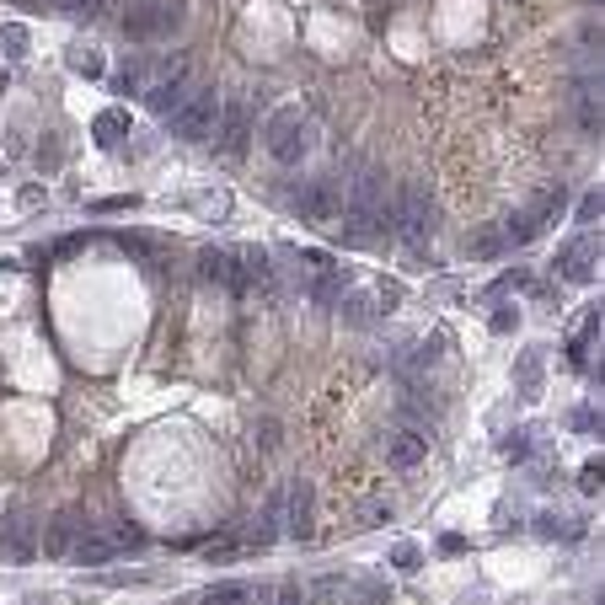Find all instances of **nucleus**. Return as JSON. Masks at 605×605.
<instances>
[{"instance_id": "4", "label": "nucleus", "mask_w": 605, "mask_h": 605, "mask_svg": "<svg viewBox=\"0 0 605 605\" xmlns=\"http://www.w3.org/2000/svg\"><path fill=\"white\" fill-rule=\"evenodd\" d=\"M188 59H156V76L145 81V107L150 113H161V118H172L177 107H183V97H188Z\"/></svg>"}, {"instance_id": "30", "label": "nucleus", "mask_w": 605, "mask_h": 605, "mask_svg": "<svg viewBox=\"0 0 605 605\" xmlns=\"http://www.w3.org/2000/svg\"><path fill=\"white\" fill-rule=\"evenodd\" d=\"M134 203H140L134 194H123V199H97V203H92V214H113V209H134Z\"/></svg>"}, {"instance_id": "23", "label": "nucleus", "mask_w": 605, "mask_h": 605, "mask_svg": "<svg viewBox=\"0 0 605 605\" xmlns=\"http://www.w3.org/2000/svg\"><path fill=\"white\" fill-rule=\"evenodd\" d=\"M0 54L5 59H27V27L22 22H5L0 27Z\"/></svg>"}, {"instance_id": "13", "label": "nucleus", "mask_w": 605, "mask_h": 605, "mask_svg": "<svg viewBox=\"0 0 605 605\" xmlns=\"http://www.w3.org/2000/svg\"><path fill=\"white\" fill-rule=\"evenodd\" d=\"M145 81H150V54H134V59H123V65L113 70V92H118V97H140Z\"/></svg>"}, {"instance_id": "26", "label": "nucleus", "mask_w": 605, "mask_h": 605, "mask_svg": "<svg viewBox=\"0 0 605 605\" xmlns=\"http://www.w3.org/2000/svg\"><path fill=\"white\" fill-rule=\"evenodd\" d=\"M600 209H605V199H600V188H595V194H584V199H579V209H573V220H579V225L590 230V225L600 220Z\"/></svg>"}, {"instance_id": "29", "label": "nucleus", "mask_w": 605, "mask_h": 605, "mask_svg": "<svg viewBox=\"0 0 605 605\" xmlns=\"http://www.w3.org/2000/svg\"><path fill=\"white\" fill-rule=\"evenodd\" d=\"M600 477H605L600 461H584V472H579V488H584V493H600Z\"/></svg>"}, {"instance_id": "11", "label": "nucleus", "mask_w": 605, "mask_h": 605, "mask_svg": "<svg viewBox=\"0 0 605 605\" xmlns=\"http://www.w3.org/2000/svg\"><path fill=\"white\" fill-rule=\"evenodd\" d=\"M423 456H429V434H423V429H397V434L386 439V461H392L397 472L423 466Z\"/></svg>"}, {"instance_id": "25", "label": "nucleus", "mask_w": 605, "mask_h": 605, "mask_svg": "<svg viewBox=\"0 0 605 605\" xmlns=\"http://www.w3.org/2000/svg\"><path fill=\"white\" fill-rule=\"evenodd\" d=\"M392 568H402V573H412V568H423V552H418L412 541H397V546H392Z\"/></svg>"}, {"instance_id": "16", "label": "nucleus", "mask_w": 605, "mask_h": 605, "mask_svg": "<svg viewBox=\"0 0 605 605\" xmlns=\"http://www.w3.org/2000/svg\"><path fill=\"white\" fill-rule=\"evenodd\" d=\"M199 274L209 284H236V252H225V247H203L199 252Z\"/></svg>"}, {"instance_id": "18", "label": "nucleus", "mask_w": 605, "mask_h": 605, "mask_svg": "<svg viewBox=\"0 0 605 605\" xmlns=\"http://www.w3.org/2000/svg\"><path fill=\"white\" fill-rule=\"evenodd\" d=\"M252 600L257 605H305V590L301 584H263V590H252Z\"/></svg>"}, {"instance_id": "10", "label": "nucleus", "mask_w": 605, "mask_h": 605, "mask_svg": "<svg viewBox=\"0 0 605 605\" xmlns=\"http://www.w3.org/2000/svg\"><path fill=\"white\" fill-rule=\"evenodd\" d=\"M81 530H86V519H81L76 509H59V514L49 519V536H43V552H49L54 563H65V557L76 552V541H81Z\"/></svg>"}, {"instance_id": "7", "label": "nucleus", "mask_w": 605, "mask_h": 605, "mask_svg": "<svg viewBox=\"0 0 605 605\" xmlns=\"http://www.w3.org/2000/svg\"><path fill=\"white\" fill-rule=\"evenodd\" d=\"M295 209H301V220H311V225H332V220H338V183H332V177L305 183Z\"/></svg>"}, {"instance_id": "35", "label": "nucleus", "mask_w": 605, "mask_h": 605, "mask_svg": "<svg viewBox=\"0 0 605 605\" xmlns=\"http://www.w3.org/2000/svg\"><path fill=\"white\" fill-rule=\"evenodd\" d=\"M519 284H525V274H519V268H514V274H504V279H499V284H493V295H504V290H519Z\"/></svg>"}, {"instance_id": "3", "label": "nucleus", "mask_w": 605, "mask_h": 605, "mask_svg": "<svg viewBox=\"0 0 605 605\" xmlns=\"http://www.w3.org/2000/svg\"><path fill=\"white\" fill-rule=\"evenodd\" d=\"M434 230V199L429 183H407L397 194V214H392V236H402L407 247H423V236Z\"/></svg>"}, {"instance_id": "8", "label": "nucleus", "mask_w": 605, "mask_h": 605, "mask_svg": "<svg viewBox=\"0 0 605 605\" xmlns=\"http://www.w3.org/2000/svg\"><path fill=\"white\" fill-rule=\"evenodd\" d=\"M0 546H5L11 563H32V552H38V519L27 509H16L5 519V530H0Z\"/></svg>"}, {"instance_id": "27", "label": "nucleus", "mask_w": 605, "mask_h": 605, "mask_svg": "<svg viewBox=\"0 0 605 605\" xmlns=\"http://www.w3.org/2000/svg\"><path fill=\"white\" fill-rule=\"evenodd\" d=\"M466 252H472V257H499V252H504V236H493V230H483L477 241H466Z\"/></svg>"}, {"instance_id": "17", "label": "nucleus", "mask_w": 605, "mask_h": 605, "mask_svg": "<svg viewBox=\"0 0 605 605\" xmlns=\"http://www.w3.org/2000/svg\"><path fill=\"white\" fill-rule=\"evenodd\" d=\"M514 375H519V397H541V354H519V365H514Z\"/></svg>"}, {"instance_id": "20", "label": "nucleus", "mask_w": 605, "mask_h": 605, "mask_svg": "<svg viewBox=\"0 0 605 605\" xmlns=\"http://www.w3.org/2000/svg\"><path fill=\"white\" fill-rule=\"evenodd\" d=\"M70 70H76V76H86V81H97L107 65H102L97 49H86V43H70Z\"/></svg>"}, {"instance_id": "14", "label": "nucleus", "mask_w": 605, "mask_h": 605, "mask_svg": "<svg viewBox=\"0 0 605 605\" xmlns=\"http://www.w3.org/2000/svg\"><path fill=\"white\" fill-rule=\"evenodd\" d=\"M123 134H129V113H123V107H102L97 123H92V140H97L102 150H118Z\"/></svg>"}, {"instance_id": "24", "label": "nucleus", "mask_w": 605, "mask_h": 605, "mask_svg": "<svg viewBox=\"0 0 605 605\" xmlns=\"http://www.w3.org/2000/svg\"><path fill=\"white\" fill-rule=\"evenodd\" d=\"M247 600H252L247 584H214V590H203V605H247Z\"/></svg>"}, {"instance_id": "12", "label": "nucleus", "mask_w": 605, "mask_h": 605, "mask_svg": "<svg viewBox=\"0 0 605 605\" xmlns=\"http://www.w3.org/2000/svg\"><path fill=\"white\" fill-rule=\"evenodd\" d=\"M311 514H316V493H311V483H295V488H290V525H284V530L305 541V536L316 530V519H311Z\"/></svg>"}, {"instance_id": "33", "label": "nucleus", "mask_w": 605, "mask_h": 605, "mask_svg": "<svg viewBox=\"0 0 605 605\" xmlns=\"http://www.w3.org/2000/svg\"><path fill=\"white\" fill-rule=\"evenodd\" d=\"M514 321H519V311H509V305L493 311V332H514Z\"/></svg>"}, {"instance_id": "34", "label": "nucleus", "mask_w": 605, "mask_h": 605, "mask_svg": "<svg viewBox=\"0 0 605 605\" xmlns=\"http://www.w3.org/2000/svg\"><path fill=\"white\" fill-rule=\"evenodd\" d=\"M381 519H392V509H386V504H370V509H359V525H381Z\"/></svg>"}, {"instance_id": "21", "label": "nucleus", "mask_w": 605, "mask_h": 605, "mask_svg": "<svg viewBox=\"0 0 605 605\" xmlns=\"http://www.w3.org/2000/svg\"><path fill=\"white\" fill-rule=\"evenodd\" d=\"M536 230H541V220L536 214H514L504 225V247H530L536 241Z\"/></svg>"}, {"instance_id": "22", "label": "nucleus", "mask_w": 605, "mask_h": 605, "mask_svg": "<svg viewBox=\"0 0 605 605\" xmlns=\"http://www.w3.org/2000/svg\"><path fill=\"white\" fill-rule=\"evenodd\" d=\"M279 514H284V493H268V504H263V519H257V546H268V541L279 536Z\"/></svg>"}, {"instance_id": "1", "label": "nucleus", "mask_w": 605, "mask_h": 605, "mask_svg": "<svg viewBox=\"0 0 605 605\" xmlns=\"http://www.w3.org/2000/svg\"><path fill=\"white\" fill-rule=\"evenodd\" d=\"M263 145H268V156H274L279 167H301L305 156H311V145H316V129H311V118H305L301 107H279V113L268 118Z\"/></svg>"}, {"instance_id": "36", "label": "nucleus", "mask_w": 605, "mask_h": 605, "mask_svg": "<svg viewBox=\"0 0 605 605\" xmlns=\"http://www.w3.org/2000/svg\"><path fill=\"white\" fill-rule=\"evenodd\" d=\"M573 429H595V407H579L573 412Z\"/></svg>"}, {"instance_id": "32", "label": "nucleus", "mask_w": 605, "mask_h": 605, "mask_svg": "<svg viewBox=\"0 0 605 605\" xmlns=\"http://www.w3.org/2000/svg\"><path fill=\"white\" fill-rule=\"evenodd\" d=\"M504 456H509V461H525V456H530V439H525V434L504 439Z\"/></svg>"}, {"instance_id": "6", "label": "nucleus", "mask_w": 605, "mask_h": 605, "mask_svg": "<svg viewBox=\"0 0 605 605\" xmlns=\"http://www.w3.org/2000/svg\"><path fill=\"white\" fill-rule=\"evenodd\" d=\"M214 134H220V150L225 156H241L247 150V140H252V107L236 97L220 107V118H214Z\"/></svg>"}, {"instance_id": "28", "label": "nucleus", "mask_w": 605, "mask_h": 605, "mask_svg": "<svg viewBox=\"0 0 605 605\" xmlns=\"http://www.w3.org/2000/svg\"><path fill=\"white\" fill-rule=\"evenodd\" d=\"M59 156H65V150H59V140L49 134V140L38 145V167H43V172H54V167H59Z\"/></svg>"}, {"instance_id": "39", "label": "nucleus", "mask_w": 605, "mask_h": 605, "mask_svg": "<svg viewBox=\"0 0 605 605\" xmlns=\"http://www.w3.org/2000/svg\"><path fill=\"white\" fill-rule=\"evenodd\" d=\"M0 92H5V76H0Z\"/></svg>"}, {"instance_id": "38", "label": "nucleus", "mask_w": 605, "mask_h": 605, "mask_svg": "<svg viewBox=\"0 0 605 605\" xmlns=\"http://www.w3.org/2000/svg\"><path fill=\"white\" fill-rule=\"evenodd\" d=\"M0 177H5V161H0Z\"/></svg>"}, {"instance_id": "19", "label": "nucleus", "mask_w": 605, "mask_h": 605, "mask_svg": "<svg viewBox=\"0 0 605 605\" xmlns=\"http://www.w3.org/2000/svg\"><path fill=\"white\" fill-rule=\"evenodd\" d=\"M338 316H343L348 327H370V321H375V301H370V295H348V301H338Z\"/></svg>"}, {"instance_id": "9", "label": "nucleus", "mask_w": 605, "mask_h": 605, "mask_svg": "<svg viewBox=\"0 0 605 605\" xmlns=\"http://www.w3.org/2000/svg\"><path fill=\"white\" fill-rule=\"evenodd\" d=\"M552 268H557L568 284H590V279H595V241H590V236H573V241L557 252Z\"/></svg>"}, {"instance_id": "15", "label": "nucleus", "mask_w": 605, "mask_h": 605, "mask_svg": "<svg viewBox=\"0 0 605 605\" xmlns=\"http://www.w3.org/2000/svg\"><path fill=\"white\" fill-rule=\"evenodd\" d=\"M76 563H113L118 557V536H102V530H81V541H76V552H70Z\"/></svg>"}, {"instance_id": "31", "label": "nucleus", "mask_w": 605, "mask_h": 605, "mask_svg": "<svg viewBox=\"0 0 605 605\" xmlns=\"http://www.w3.org/2000/svg\"><path fill=\"white\" fill-rule=\"evenodd\" d=\"M257 445H263V450H274V445H279V423H274V418H263V423H257Z\"/></svg>"}, {"instance_id": "5", "label": "nucleus", "mask_w": 605, "mask_h": 605, "mask_svg": "<svg viewBox=\"0 0 605 605\" xmlns=\"http://www.w3.org/2000/svg\"><path fill=\"white\" fill-rule=\"evenodd\" d=\"M214 118H220V97H214V86H199V92H188L183 107L172 113V134L188 140V145H199V140L214 134Z\"/></svg>"}, {"instance_id": "37", "label": "nucleus", "mask_w": 605, "mask_h": 605, "mask_svg": "<svg viewBox=\"0 0 605 605\" xmlns=\"http://www.w3.org/2000/svg\"><path fill=\"white\" fill-rule=\"evenodd\" d=\"M16 5H27V11H43V5H49V0H16Z\"/></svg>"}, {"instance_id": "2", "label": "nucleus", "mask_w": 605, "mask_h": 605, "mask_svg": "<svg viewBox=\"0 0 605 605\" xmlns=\"http://www.w3.org/2000/svg\"><path fill=\"white\" fill-rule=\"evenodd\" d=\"M177 27H183V5L177 0H134L123 11V38H134V43H161Z\"/></svg>"}]
</instances>
